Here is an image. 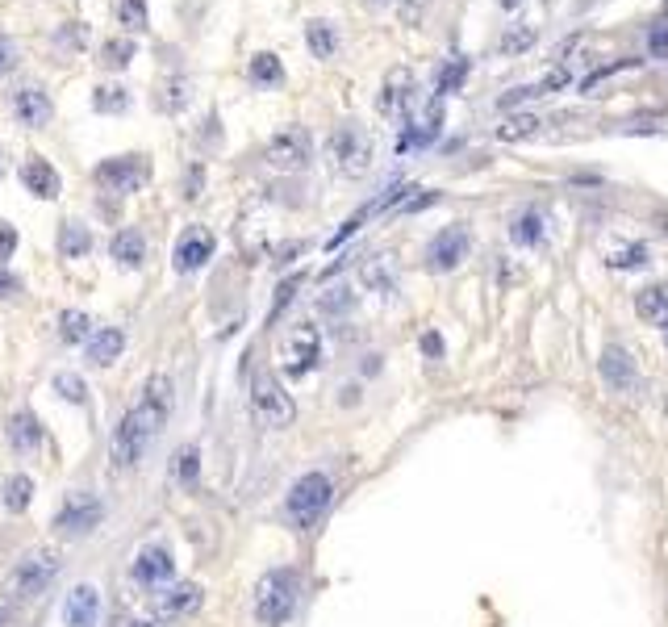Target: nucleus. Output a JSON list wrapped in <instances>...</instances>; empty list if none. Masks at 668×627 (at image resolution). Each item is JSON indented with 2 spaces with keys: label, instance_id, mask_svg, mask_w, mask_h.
<instances>
[{
  "label": "nucleus",
  "instance_id": "1",
  "mask_svg": "<svg viewBox=\"0 0 668 627\" xmlns=\"http://www.w3.org/2000/svg\"><path fill=\"white\" fill-rule=\"evenodd\" d=\"M297 594H301V582L293 569H272L259 577L255 586V619L268 623V627H280L297 611Z\"/></svg>",
  "mask_w": 668,
  "mask_h": 627
},
{
  "label": "nucleus",
  "instance_id": "2",
  "mask_svg": "<svg viewBox=\"0 0 668 627\" xmlns=\"http://www.w3.org/2000/svg\"><path fill=\"white\" fill-rule=\"evenodd\" d=\"M326 159L334 172L343 176H364L372 164V134L360 122H343L326 138Z\"/></svg>",
  "mask_w": 668,
  "mask_h": 627
},
{
  "label": "nucleus",
  "instance_id": "3",
  "mask_svg": "<svg viewBox=\"0 0 668 627\" xmlns=\"http://www.w3.org/2000/svg\"><path fill=\"white\" fill-rule=\"evenodd\" d=\"M334 502V485L326 473H305L293 481V490H289V502H284V510H289V519L297 527H314L326 510Z\"/></svg>",
  "mask_w": 668,
  "mask_h": 627
},
{
  "label": "nucleus",
  "instance_id": "4",
  "mask_svg": "<svg viewBox=\"0 0 668 627\" xmlns=\"http://www.w3.org/2000/svg\"><path fill=\"white\" fill-rule=\"evenodd\" d=\"M59 548H34L21 556V565L13 569L9 577V598H34L42 594L46 586L55 582V573H59Z\"/></svg>",
  "mask_w": 668,
  "mask_h": 627
},
{
  "label": "nucleus",
  "instance_id": "5",
  "mask_svg": "<svg viewBox=\"0 0 668 627\" xmlns=\"http://www.w3.org/2000/svg\"><path fill=\"white\" fill-rule=\"evenodd\" d=\"M251 410H255V418L264 427H289L297 418L293 398L280 389V381L272 373H255L251 377Z\"/></svg>",
  "mask_w": 668,
  "mask_h": 627
},
{
  "label": "nucleus",
  "instance_id": "6",
  "mask_svg": "<svg viewBox=\"0 0 668 627\" xmlns=\"http://www.w3.org/2000/svg\"><path fill=\"white\" fill-rule=\"evenodd\" d=\"M264 159L276 172H301V168H309V159H314V138H309L301 126H280L268 138Z\"/></svg>",
  "mask_w": 668,
  "mask_h": 627
},
{
  "label": "nucleus",
  "instance_id": "7",
  "mask_svg": "<svg viewBox=\"0 0 668 627\" xmlns=\"http://www.w3.org/2000/svg\"><path fill=\"white\" fill-rule=\"evenodd\" d=\"M172 406H176V385H172V377H167V373H155L147 385H142V398H138V406H134L130 414L138 418V427H142V431L155 435V431L167 423Z\"/></svg>",
  "mask_w": 668,
  "mask_h": 627
},
{
  "label": "nucleus",
  "instance_id": "8",
  "mask_svg": "<svg viewBox=\"0 0 668 627\" xmlns=\"http://www.w3.org/2000/svg\"><path fill=\"white\" fill-rule=\"evenodd\" d=\"M318 360H322V335H318V327H309V322H301V327H293L289 335L280 339V364H284V373L305 377Z\"/></svg>",
  "mask_w": 668,
  "mask_h": 627
},
{
  "label": "nucleus",
  "instance_id": "9",
  "mask_svg": "<svg viewBox=\"0 0 668 627\" xmlns=\"http://www.w3.org/2000/svg\"><path fill=\"white\" fill-rule=\"evenodd\" d=\"M92 180H97L105 193H117V197L138 193L142 184H147V159H142V155H117V159H105V164H101L97 172H92Z\"/></svg>",
  "mask_w": 668,
  "mask_h": 627
},
{
  "label": "nucleus",
  "instance_id": "10",
  "mask_svg": "<svg viewBox=\"0 0 668 627\" xmlns=\"http://www.w3.org/2000/svg\"><path fill=\"white\" fill-rule=\"evenodd\" d=\"M101 515H105V506L92 494H84V490L67 494V502L59 506V515H55V531L67 536V540H80V536H88V531L101 523Z\"/></svg>",
  "mask_w": 668,
  "mask_h": 627
},
{
  "label": "nucleus",
  "instance_id": "11",
  "mask_svg": "<svg viewBox=\"0 0 668 627\" xmlns=\"http://www.w3.org/2000/svg\"><path fill=\"white\" fill-rule=\"evenodd\" d=\"M410 92H414L410 67H393V72L385 76V88H380V97H376L380 118H389V122H405V118H410Z\"/></svg>",
  "mask_w": 668,
  "mask_h": 627
},
{
  "label": "nucleus",
  "instance_id": "12",
  "mask_svg": "<svg viewBox=\"0 0 668 627\" xmlns=\"http://www.w3.org/2000/svg\"><path fill=\"white\" fill-rule=\"evenodd\" d=\"M213 235L205 226H188L184 235H180V243H176V251H172V264H176V272H197V268H205L209 260H213Z\"/></svg>",
  "mask_w": 668,
  "mask_h": 627
},
{
  "label": "nucleus",
  "instance_id": "13",
  "mask_svg": "<svg viewBox=\"0 0 668 627\" xmlns=\"http://www.w3.org/2000/svg\"><path fill=\"white\" fill-rule=\"evenodd\" d=\"M460 260H468V230L464 226H447L431 239V251H426V264L435 272H451Z\"/></svg>",
  "mask_w": 668,
  "mask_h": 627
},
{
  "label": "nucleus",
  "instance_id": "14",
  "mask_svg": "<svg viewBox=\"0 0 668 627\" xmlns=\"http://www.w3.org/2000/svg\"><path fill=\"white\" fill-rule=\"evenodd\" d=\"M13 118L26 130H42L46 122L55 118V105H51V97H46L38 84H26V88L13 92Z\"/></svg>",
  "mask_w": 668,
  "mask_h": 627
},
{
  "label": "nucleus",
  "instance_id": "15",
  "mask_svg": "<svg viewBox=\"0 0 668 627\" xmlns=\"http://www.w3.org/2000/svg\"><path fill=\"white\" fill-rule=\"evenodd\" d=\"M147 444H151V435L138 427V418H134V414H126L122 423H117V431H113V464H122V469H130L134 460H142Z\"/></svg>",
  "mask_w": 668,
  "mask_h": 627
},
{
  "label": "nucleus",
  "instance_id": "16",
  "mask_svg": "<svg viewBox=\"0 0 668 627\" xmlns=\"http://www.w3.org/2000/svg\"><path fill=\"white\" fill-rule=\"evenodd\" d=\"M21 184L38 197V201H55L59 197V172L51 168V159H42V155H30L26 164H21Z\"/></svg>",
  "mask_w": 668,
  "mask_h": 627
},
{
  "label": "nucleus",
  "instance_id": "17",
  "mask_svg": "<svg viewBox=\"0 0 668 627\" xmlns=\"http://www.w3.org/2000/svg\"><path fill=\"white\" fill-rule=\"evenodd\" d=\"M172 569H176L172 552L159 548V544L142 548V552L134 556V577H138L142 586H163V582H172Z\"/></svg>",
  "mask_w": 668,
  "mask_h": 627
},
{
  "label": "nucleus",
  "instance_id": "18",
  "mask_svg": "<svg viewBox=\"0 0 668 627\" xmlns=\"http://www.w3.org/2000/svg\"><path fill=\"white\" fill-rule=\"evenodd\" d=\"M63 619H67V627H97V619H101L97 586H76V590H71L67 602H63Z\"/></svg>",
  "mask_w": 668,
  "mask_h": 627
},
{
  "label": "nucleus",
  "instance_id": "19",
  "mask_svg": "<svg viewBox=\"0 0 668 627\" xmlns=\"http://www.w3.org/2000/svg\"><path fill=\"white\" fill-rule=\"evenodd\" d=\"M201 607V586L193 582H176V586H167L159 598H155V611L163 619H180V615H193Z\"/></svg>",
  "mask_w": 668,
  "mask_h": 627
},
{
  "label": "nucleus",
  "instance_id": "20",
  "mask_svg": "<svg viewBox=\"0 0 668 627\" xmlns=\"http://www.w3.org/2000/svg\"><path fill=\"white\" fill-rule=\"evenodd\" d=\"M602 377L610 381V389L631 393V389H635V360L623 352V347H606V356H602Z\"/></svg>",
  "mask_w": 668,
  "mask_h": 627
},
{
  "label": "nucleus",
  "instance_id": "21",
  "mask_svg": "<svg viewBox=\"0 0 668 627\" xmlns=\"http://www.w3.org/2000/svg\"><path fill=\"white\" fill-rule=\"evenodd\" d=\"M109 251H113V260L122 264V268H138L142 260H147V239H142V230H134V226L130 230H117Z\"/></svg>",
  "mask_w": 668,
  "mask_h": 627
},
{
  "label": "nucleus",
  "instance_id": "22",
  "mask_svg": "<svg viewBox=\"0 0 668 627\" xmlns=\"http://www.w3.org/2000/svg\"><path fill=\"white\" fill-rule=\"evenodd\" d=\"M122 352H126V335L117 331V327H101L97 335L88 339V360H92V364H101V368L113 364Z\"/></svg>",
  "mask_w": 668,
  "mask_h": 627
},
{
  "label": "nucleus",
  "instance_id": "23",
  "mask_svg": "<svg viewBox=\"0 0 668 627\" xmlns=\"http://www.w3.org/2000/svg\"><path fill=\"white\" fill-rule=\"evenodd\" d=\"M9 444H13V452H34L42 444V427H38V418L30 410L9 418Z\"/></svg>",
  "mask_w": 668,
  "mask_h": 627
},
{
  "label": "nucleus",
  "instance_id": "24",
  "mask_svg": "<svg viewBox=\"0 0 668 627\" xmlns=\"http://www.w3.org/2000/svg\"><path fill=\"white\" fill-rule=\"evenodd\" d=\"M635 310H639L643 322H652V327H668V289L664 285H648L635 297Z\"/></svg>",
  "mask_w": 668,
  "mask_h": 627
},
{
  "label": "nucleus",
  "instance_id": "25",
  "mask_svg": "<svg viewBox=\"0 0 668 627\" xmlns=\"http://www.w3.org/2000/svg\"><path fill=\"white\" fill-rule=\"evenodd\" d=\"M305 42H309V55L314 59H334V51H339V30H334L330 21L314 17L305 26Z\"/></svg>",
  "mask_w": 668,
  "mask_h": 627
},
{
  "label": "nucleus",
  "instance_id": "26",
  "mask_svg": "<svg viewBox=\"0 0 668 627\" xmlns=\"http://www.w3.org/2000/svg\"><path fill=\"white\" fill-rule=\"evenodd\" d=\"M30 498H34V477H26V473H13L0 485V502H5V510H13V515H21V510L30 506Z\"/></svg>",
  "mask_w": 668,
  "mask_h": 627
},
{
  "label": "nucleus",
  "instance_id": "27",
  "mask_svg": "<svg viewBox=\"0 0 668 627\" xmlns=\"http://www.w3.org/2000/svg\"><path fill=\"white\" fill-rule=\"evenodd\" d=\"M247 76H251V84H259V88H272V84L284 80V63H280L272 51H259V55L251 59V67H247Z\"/></svg>",
  "mask_w": 668,
  "mask_h": 627
},
{
  "label": "nucleus",
  "instance_id": "28",
  "mask_svg": "<svg viewBox=\"0 0 668 627\" xmlns=\"http://www.w3.org/2000/svg\"><path fill=\"white\" fill-rule=\"evenodd\" d=\"M188 101H193V80H188V76H172L163 84V92H159V109L163 113H180V109H188Z\"/></svg>",
  "mask_w": 668,
  "mask_h": 627
},
{
  "label": "nucleus",
  "instance_id": "29",
  "mask_svg": "<svg viewBox=\"0 0 668 627\" xmlns=\"http://www.w3.org/2000/svg\"><path fill=\"white\" fill-rule=\"evenodd\" d=\"M59 339L63 343H88L92 339V318L84 310H63L59 314Z\"/></svg>",
  "mask_w": 668,
  "mask_h": 627
},
{
  "label": "nucleus",
  "instance_id": "30",
  "mask_svg": "<svg viewBox=\"0 0 668 627\" xmlns=\"http://www.w3.org/2000/svg\"><path fill=\"white\" fill-rule=\"evenodd\" d=\"M88 247H92L88 226H80V222H63V230H59V251L67 255V260H80V255H88Z\"/></svg>",
  "mask_w": 668,
  "mask_h": 627
},
{
  "label": "nucleus",
  "instance_id": "31",
  "mask_svg": "<svg viewBox=\"0 0 668 627\" xmlns=\"http://www.w3.org/2000/svg\"><path fill=\"white\" fill-rule=\"evenodd\" d=\"M539 126L543 122L535 118V113H510V118L497 126V138H501V143H522V138H531Z\"/></svg>",
  "mask_w": 668,
  "mask_h": 627
},
{
  "label": "nucleus",
  "instance_id": "32",
  "mask_svg": "<svg viewBox=\"0 0 668 627\" xmlns=\"http://www.w3.org/2000/svg\"><path fill=\"white\" fill-rule=\"evenodd\" d=\"M113 13H117V26H126V30H134V34H142V30L151 26L147 0H117Z\"/></svg>",
  "mask_w": 668,
  "mask_h": 627
},
{
  "label": "nucleus",
  "instance_id": "33",
  "mask_svg": "<svg viewBox=\"0 0 668 627\" xmlns=\"http://www.w3.org/2000/svg\"><path fill=\"white\" fill-rule=\"evenodd\" d=\"M92 109H97V113H126L130 109V88L101 84L97 92H92Z\"/></svg>",
  "mask_w": 668,
  "mask_h": 627
},
{
  "label": "nucleus",
  "instance_id": "34",
  "mask_svg": "<svg viewBox=\"0 0 668 627\" xmlns=\"http://www.w3.org/2000/svg\"><path fill=\"white\" fill-rule=\"evenodd\" d=\"M88 46V26L84 21H63L55 30V51H67V55H80Z\"/></svg>",
  "mask_w": 668,
  "mask_h": 627
},
{
  "label": "nucleus",
  "instance_id": "35",
  "mask_svg": "<svg viewBox=\"0 0 668 627\" xmlns=\"http://www.w3.org/2000/svg\"><path fill=\"white\" fill-rule=\"evenodd\" d=\"M510 239L514 243H522V247H535V243H543V218L535 214V209H527L514 226H510Z\"/></svg>",
  "mask_w": 668,
  "mask_h": 627
},
{
  "label": "nucleus",
  "instance_id": "36",
  "mask_svg": "<svg viewBox=\"0 0 668 627\" xmlns=\"http://www.w3.org/2000/svg\"><path fill=\"white\" fill-rule=\"evenodd\" d=\"M101 59L113 67V72H122V67H130V59H134V38H113V42H101Z\"/></svg>",
  "mask_w": 668,
  "mask_h": 627
},
{
  "label": "nucleus",
  "instance_id": "37",
  "mask_svg": "<svg viewBox=\"0 0 668 627\" xmlns=\"http://www.w3.org/2000/svg\"><path fill=\"white\" fill-rule=\"evenodd\" d=\"M55 393H59V398H67V402H76V406H84L88 402V385L76 377V373H55Z\"/></svg>",
  "mask_w": 668,
  "mask_h": 627
},
{
  "label": "nucleus",
  "instance_id": "38",
  "mask_svg": "<svg viewBox=\"0 0 668 627\" xmlns=\"http://www.w3.org/2000/svg\"><path fill=\"white\" fill-rule=\"evenodd\" d=\"M464 76H468V59H451L447 72H439V92H435V97H447V92H456V88L464 84Z\"/></svg>",
  "mask_w": 668,
  "mask_h": 627
},
{
  "label": "nucleus",
  "instance_id": "39",
  "mask_svg": "<svg viewBox=\"0 0 668 627\" xmlns=\"http://www.w3.org/2000/svg\"><path fill=\"white\" fill-rule=\"evenodd\" d=\"M197 473H201V452H197V448H180V456H176V477H180L184 485H193Z\"/></svg>",
  "mask_w": 668,
  "mask_h": 627
},
{
  "label": "nucleus",
  "instance_id": "40",
  "mask_svg": "<svg viewBox=\"0 0 668 627\" xmlns=\"http://www.w3.org/2000/svg\"><path fill=\"white\" fill-rule=\"evenodd\" d=\"M610 264H614V268H639V264H648V247L635 243V247H627V251L610 255Z\"/></svg>",
  "mask_w": 668,
  "mask_h": 627
},
{
  "label": "nucleus",
  "instance_id": "41",
  "mask_svg": "<svg viewBox=\"0 0 668 627\" xmlns=\"http://www.w3.org/2000/svg\"><path fill=\"white\" fill-rule=\"evenodd\" d=\"M364 281H368V285H385V289L393 293V272H389V260L368 264V268H364Z\"/></svg>",
  "mask_w": 668,
  "mask_h": 627
},
{
  "label": "nucleus",
  "instance_id": "42",
  "mask_svg": "<svg viewBox=\"0 0 668 627\" xmlns=\"http://www.w3.org/2000/svg\"><path fill=\"white\" fill-rule=\"evenodd\" d=\"M531 38H535V30L531 26H522V30H514V34H506V38H501V51H527V46H531Z\"/></svg>",
  "mask_w": 668,
  "mask_h": 627
},
{
  "label": "nucleus",
  "instance_id": "43",
  "mask_svg": "<svg viewBox=\"0 0 668 627\" xmlns=\"http://www.w3.org/2000/svg\"><path fill=\"white\" fill-rule=\"evenodd\" d=\"M13 67H17V46L9 34H0V76H9Z\"/></svg>",
  "mask_w": 668,
  "mask_h": 627
},
{
  "label": "nucleus",
  "instance_id": "44",
  "mask_svg": "<svg viewBox=\"0 0 668 627\" xmlns=\"http://www.w3.org/2000/svg\"><path fill=\"white\" fill-rule=\"evenodd\" d=\"M13 251H17V230L9 222H0V264L13 260Z\"/></svg>",
  "mask_w": 668,
  "mask_h": 627
},
{
  "label": "nucleus",
  "instance_id": "45",
  "mask_svg": "<svg viewBox=\"0 0 668 627\" xmlns=\"http://www.w3.org/2000/svg\"><path fill=\"white\" fill-rule=\"evenodd\" d=\"M297 285H301L297 276H293V281H284V285H280V297H276V306H272V322H276V314H280V310H284V306H289V301H293Z\"/></svg>",
  "mask_w": 668,
  "mask_h": 627
},
{
  "label": "nucleus",
  "instance_id": "46",
  "mask_svg": "<svg viewBox=\"0 0 668 627\" xmlns=\"http://www.w3.org/2000/svg\"><path fill=\"white\" fill-rule=\"evenodd\" d=\"M648 51H652V55H668V26H656V30L648 34Z\"/></svg>",
  "mask_w": 668,
  "mask_h": 627
},
{
  "label": "nucleus",
  "instance_id": "47",
  "mask_svg": "<svg viewBox=\"0 0 668 627\" xmlns=\"http://www.w3.org/2000/svg\"><path fill=\"white\" fill-rule=\"evenodd\" d=\"M13 293H21V281H17L13 272L0 268V297H13Z\"/></svg>",
  "mask_w": 668,
  "mask_h": 627
},
{
  "label": "nucleus",
  "instance_id": "48",
  "mask_svg": "<svg viewBox=\"0 0 668 627\" xmlns=\"http://www.w3.org/2000/svg\"><path fill=\"white\" fill-rule=\"evenodd\" d=\"M422 347H426V356H439V347H443V343H439V335H426Z\"/></svg>",
  "mask_w": 668,
  "mask_h": 627
},
{
  "label": "nucleus",
  "instance_id": "49",
  "mask_svg": "<svg viewBox=\"0 0 668 627\" xmlns=\"http://www.w3.org/2000/svg\"><path fill=\"white\" fill-rule=\"evenodd\" d=\"M122 627H159L155 619H122Z\"/></svg>",
  "mask_w": 668,
  "mask_h": 627
},
{
  "label": "nucleus",
  "instance_id": "50",
  "mask_svg": "<svg viewBox=\"0 0 668 627\" xmlns=\"http://www.w3.org/2000/svg\"><path fill=\"white\" fill-rule=\"evenodd\" d=\"M13 619V602H0V627H5Z\"/></svg>",
  "mask_w": 668,
  "mask_h": 627
},
{
  "label": "nucleus",
  "instance_id": "51",
  "mask_svg": "<svg viewBox=\"0 0 668 627\" xmlns=\"http://www.w3.org/2000/svg\"><path fill=\"white\" fill-rule=\"evenodd\" d=\"M0 180H5V151H0Z\"/></svg>",
  "mask_w": 668,
  "mask_h": 627
},
{
  "label": "nucleus",
  "instance_id": "52",
  "mask_svg": "<svg viewBox=\"0 0 668 627\" xmlns=\"http://www.w3.org/2000/svg\"><path fill=\"white\" fill-rule=\"evenodd\" d=\"M518 5V0H501V9H514Z\"/></svg>",
  "mask_w": 668,
  "mask_h": 627
},
{
  "label": "nucleus",
  "instance_id": "53",
  "mask_svg": "<svg viewBox=\"0 0 668 627\" xmlns=\"http://www.w3.org/2000/svg\"><path fill=\"white\" fill-rule=\"evenodd\" d=\"M664 335H668V327H664Z\"/></svg>",
  "mask_w": 668,
  "mask_h": 627
},
{
  "label": "nucleus",
  "instance_id": "54",
  "mask_svg": "<svg viewBox=\"0 0 668 627\" xmlns=\"http://www.w3.org/2000/svg\"><path fill=\"white\" fill-rule=\"evenodd\" d=\"M376 5H380V0H376Z\"/></svg>",
  "mask_w": 668,
  "mask_h": 627
}]
</instances>
